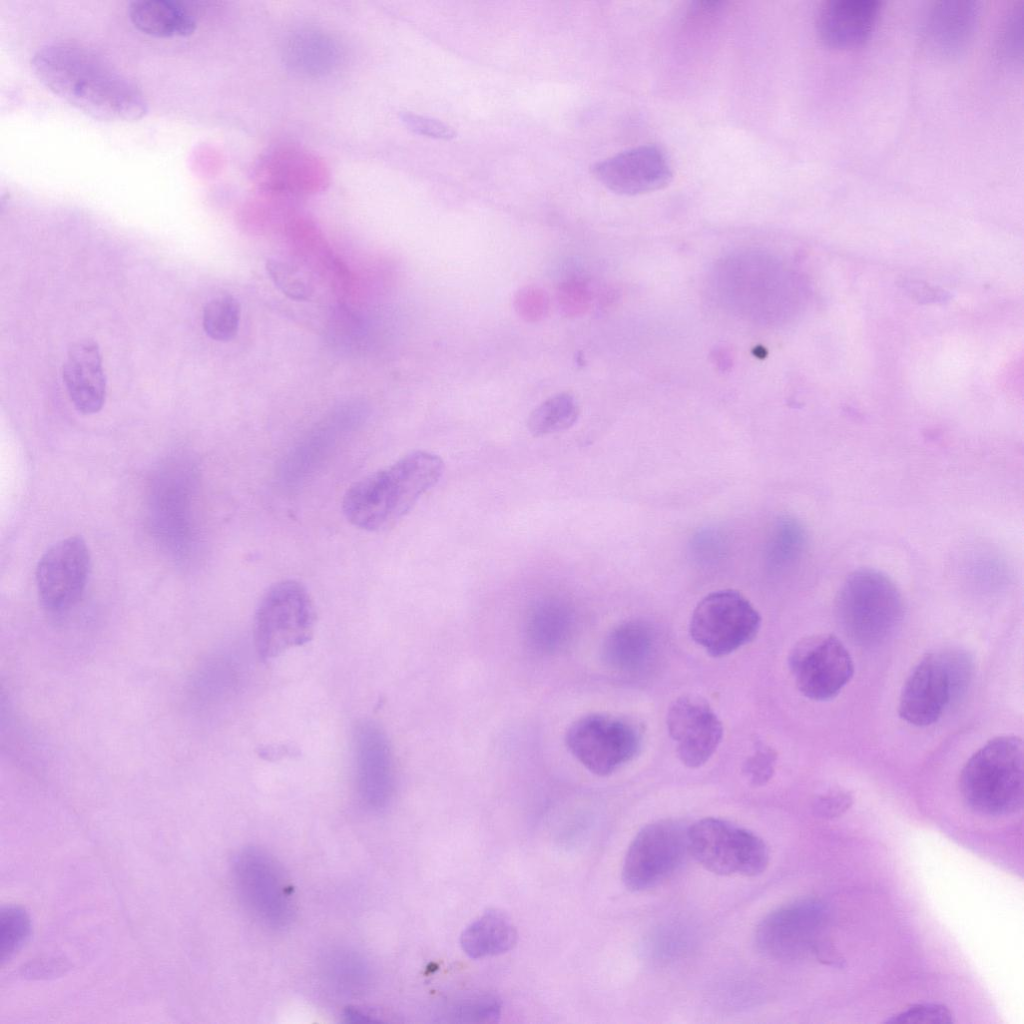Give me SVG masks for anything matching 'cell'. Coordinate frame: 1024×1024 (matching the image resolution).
<instances>
[{"label":"cell","mask_w":1024,"mask_h":1024,"mask_svg":"<svg viewBox=\"0 0 1024 1024\" xmlns=\"http://www.w3.org/2000/svg\"><path fill=\"white\" fill-rule=\"evenodd\" d=\"M34 75L53 94L101 121H135L148 111L140 88L92 49L72 42L39 48L31 59Z\"/></svg>","instance_id":"obj_1"},{"label":"cell","mask_w":1024,"mask_h":1024,"mask_svg":"<svg viewBox=\"0 0 1024 1024\" xmlns=\"http://www.w3.org/2000/svg\"><path fill=\"white\" fill-rule=\"evenodd\" d=\"M442 459L414 451L354 482L344 493L342 511L365 531L388 528L405 516L441 478Z\"/></svg>","instance_id":"obj_2"},{"label":"cell","mask_w":1024,"mask_h":1024,"mask_svg":"<svg viewBox=\"0 0 1024 1024\" xmlns=\"http://www.w3.org/2000/svg\"><path fill=\"white\" fill-rule=\"evenodd\" d=\"M960 794L973 811L1004 816L1018 811L1024 798L1023 742L998 736L974 752L959 776Z\"/></svg>","instance_id":"obj_3"},{"label":"cell","mask_w":1024,"mask_h":1024,"mask_svg":"<svg viewBox=\"0 0 1024 1024\" xmlns=\"http://www.w3.org/2000/svg\"><path fill=\"white\" fill-rule=\"evenodd\" d=\"M837 621L856 644L872 646L901 624L905 605L895 582L884 572L862 567L847 575L835 599Z\"/></svg>","instance_id":"obj_4"},{"label":"cell","mask_w":1024,"mask_h":1024,"mask_svg":"<svg viewBox=\"0 0 1024 1024\" xmlns=\"http://www.w3.org/2000/svg\"><path fill=\"white\" fill-rule=\"evenodd\" d=\"M973 671L970 656L959 649L924 655L901 690L898 712L907 723L924 727L937 722L966 691Z\"/></svg>","instance_id":"obj_5"},{"label":"cell","mask_w":1024,"mask_h":1024,"mask_svg":"<svg viewBox=\"0 0 1024 1024\" xmlns=\"http://www.w3.org/2000/svg\"><path fill=\"white\" fill-rule=\"evenodd\" d=\"M316 623L313 600L299 581L285 579L262 595L254 615L253 637L258 656L273 659L311 640Z\"/></svg>","instance_id":"obj_6"},{"label":"cell","mask_w":1024,"mask_h":1024,"mask_svg":"<svg viewBox=\"0 0 1024 1024\" xmlns=\"http://www.w3.org/2000/svg\"><path fill=\"white\" fill-rule=\"evenodd\" d=\"M236 894L254 920L270 929L292 922L295 909L291 886L276 859L258 847H245L232 862Z\"/></svg>","instance_id":"obj_7"},{"label":"cell","mask_w":1024,"mask_h":1024,"mask_svg":"<svg viewBox=\"0 0 1024 1024\" xmlns=\"http://www.w3.org/2000/svg\"><path fill=\"white\" fill-rule=\"evenodd\" d=\"M688 849L706 870L722 876H758L767 869L770 859L768 847L759 836L712 817L688 827Z\"/></svg>","instance_id":"obj_8"},{"label":"cell","mask_w":1024,"mask_h":1024,"mask_svg":"<svg viewBox=\"0 0 1024 1024\" xmlns=\"http://www.w3.org/2000/svg\"><path fill=\"white\" fill-rule=\"evenodd\" d=\"M760 626V614L741 592L721 589L697 603L689 631L709 655L723 657L751 642Z\"/></svg>","instance_id":"obj_9"},{"label":"cell","mask_w":1024,"mask_h":1024,"mask_svg":"<svg viewBox=\"0 0 1024 1024\" xmlns=\"http://www.w3.org/2000/svg\"><path fill=\"white\" fill-rule=\"evenodd\" d=\"M569 752L591 773L607 776L631 761L642 744V733L631 720L604 713L580 717L568 728Z\"/></svg>","instance_id":"obj_10"},{"label":"cell","mask_w":1024,"mask_h":1024,"mask_svg":"<svg viewBox=\"0 0 1024 1024\" xmlns=\"http://www.w3.org/2000/svg\"><path fill=\"white\" fill-rule=\"evenodd\" d=\"M688 854V827L670 819L647 824L628 847L623 883L634 892L654 888L673 876Z\"/></svg>","instance_id":"obj_11"},{"label":"cell","mask_w":1024,"mask_h":1024,"mask_svg":"<svg viewBox=\"0 0 1024 1024\" xmlns=\"http://www.w3.org/2000/svg\"><path fill=\"white\" fill-rule=\"evenodd\" d=\"M827 924V910L815 899H801L767 914L758 924L755 944L774 960H796L816 954Z\"/></svg>","instance_id":"obj_12"},{"label":"cell","mask_w":1024,"mask_h":1024,"mask_svg":"<svg viewBox=\"0 0 1024 1024\" xmlns=\"http://www.w3.org/2000/svg\"><path fill=\"white\" fill-rule=\"evenodd\" d=\"M788 664L798 690L815 701L837 696L854 674L851 655L832 634L799 640L789 654Z\"/></svg>","instance_id":"obj_13"},{"label":"cell","mask_w":1024,"mask_h":1024,"mask_svg":"<svg viewBox=\"0 0 1024 1024\" xmlns=\"http://www.w3.org/2000/svg\"><path fill=\"white\" fill-rule=\"evenodd\" d=\"M90 570V551L81 536L54 543L36 567L37 592L43 607L52 613L71 609L86 588Z\"/></svg>","instance_id":"obj_14"},{"label":"cell","mask_w":1024,"mask_h":1024,"mask_svg":"<svg viewBox=\"0 0 1024 1024\" xmlns=\"http://www.w3.org/2000/svg\"><path fill=\"white\" fill-rule=\"evenodd\" d=\"M355 788L360 803L380 811L394 792V761L384 729L374 720H359L353 729Z\"/></svg>","instance_id":"obj_15"},{"label":"cell","mask_w":1024,"mask_h":1024,"mask_svg":"<svg viewBox=\"0 0 1024 1024\" xmlns=\"http://www.w3.org/2000/svg\"><path fill=\"white\" fill-rule=\"evenodd\" d=\"M666 723L679 759L690 768L704 765L723 737L718 716L709 703L697 695L678 697L668 709Z\"/></svg>","instance_id":"obj_16"},{"label":"cell","mask_w":1024,"mask_h":1024,"mask_svg":"<svg viewBox=\"0 0 1024 1024\" xmlns=\"http://www.w3.org/2000/svg\"><path fill=\"white\" fill-rule=\"evenodd\" d=\"M595 178L620 195H639L666 187L673 178L665 153L655 145H641L595 163Z\"/></svg>","instance_id":"obj_17"},{"label":"cell","mask_w":1024,"mask_h":1024,"mask_svg":"<svg viewBox=\"0 0 1024 1024\" xmlns=\"http://www.w3.org/2000/svg\"><path fill=\"white\" fill-rule=\"evenodd\" d=\"M979 8L970 0H940L928 9L922 23L921 38L929 53L940 57L960 54L972 40L978 23Z\"/></svg>","instance_id":"obj_18"},{"label":"cell","mask_w":1024,"mask_h":1024,"mask_svg":"<svg viewBox=\"0 0 1024 1024\" xmlns=\"http://www.w3.org/2000/svg\"><path fill=\"white\" fill-rule=\"evenodd\" d=\"M659 648L658 633L650 623L628 620L608 633L602 645V658L621 675L644 676L656 663Z\"/></svg>","instance_id":"obj_19"},{"label":"cell","mask_w":1024,"mask_h":1024,"mask_svg":"<svg viewBox=\"0 0 1024 1024\" xmlns=\"http://www.w3.org/2000/svg\"><path fill=\"white\" fill-rule=\"evenodd\" d=\"M877 0H829L816 16L819 39L833 48H853L865 42L876 25Z\"/></svg>","instance_id":"obj_20"},{"label":"cell","mask_w":1024,"mask_h":1024,"mask_svg":"<svg viewBox=\"0 0 1024 1024\" xmlns=\"http://www.w3.org/2000/svg\"><path fill=\"white\" fill-rule=\"evenodd\" d=\"M62 376L77 411L90 415L102 409L106 396V377L97 342L83 339L74 343L68 350Z\"/></svg>","instance_id":"obj_21"},{"label":"cell","mask_w":1024,"mask_h":1024,"mask_svg":"<svg viewBox=\"0 0 1024 1024\" xmlns=\"http://www.w3.org/2000/svg\"><path fill=\"white\" fill-rule=\"evenodd\" d=\"M128 15L139 31L155 37H187L194 33L195 16L182 3L168 0H138L130 3Z\"/></svg>","instance_id":"obj_22"},{"label":"cell","mask_w":1024,"mask_h":1024,"mask_svg":"<svg viewBox=\"0 0 1024 1024\" xmlns=\"http://www.w3.org/2000/svg\"><path fill=\"white\" fill-rule=\"evenodd\" d=\"M574 617L568 605L557 599L535 604L526 620V637L532 649L550 654L560 650L571 636Z\"/></svg>","instance_id":"obj_23"},{"label":"cell","mask_w":1024,"mask_h":1024,"mask_svg":"<svg viewBox=\"0 0 1024 1024\" xmlns=\"http://www.w3.org/2000/svg\"><path fill=\"white\" fill-rule=\"evenodd\" d=\"M517 931L510 918L497 909H489L462 932L460 945L473 959L495 956L511 950Z\"/></svg>","instance_id":"obj_24"},{"label":"cell","mask_w":1024,"mask_h":1024,"mask_svg":"<svg viewBox=\"0 0 1024 1024\" xmlns=\"http://www.w3.org/2000/svg\"><path fill=\"white\" fill-rule=\"evenodd\" d=\"M579 416L575 397L567 392L556 394L537 406L528 418V429L534 436H544L572 427Z\"/></svg>","instance_id":"obj_25"},{"label":"cell","mask_w":1024,"mask_h":1024,"mask_svg":"<svg viewBox=\"0 0 1024 1024\" xmlns=\"http://www.w3.org/2000/svg\"><path fill=\"white\" fill-rule=\"evenodd\" d=\"M241 307L236 298L223 295L210 300L203 310V328L216 341L233 339L239 328Z\"/></svg>","instance_id":"obj_26"},{"label":"cell","mask_w":1024,"mask_h":1024,"mask_svg":"<svg viewBox=\"0 0 1024 1024\" xmlns=\"http://www.w3.org/2000/svg\"><path fill=\"white\" fill-rule=\"evenodd\" d=\"M31 934L29 914L19 906H5L0 911L1 963L9 961L27 942Z\"/></svg>","instance_id":"obj_27"},{"label":"cell","mask_w":1024,"mask_h":1024,"mask_svg":"<svg viewBox=\"0 0 1024 1024\" xmlns=\"http://www.w3.org/2000/svg\"><path fill=\"white\" fill-rule=\"evenodd\" d=\"M499 1000L491 995L465 998L449 1006L444 1013L446 1022L482 1023L492 1022L500 1014Z\"/></svg>","instance_id":"obj_28"},{"label":"cell","mask_w":1024,"mask_h":1024,"mask_svg":"<svg viewBox=\"0 0 1024 1024\" xmlns=\"http://www.w3.org/2000/svg\"><path fill=\"white\" fill-rule=\"evenodd\" d=\"M266 270L274 285L287 297L297 301L308 300L313 288L306 281L300 270L280 260L269 259Z\"/></svg>","instance_id":"obj_29"},{"label":"cell","mask_w":1024,"mask_h":1024,"mask_svg":"<svg viewBox=\"0 0 1024 1024\" xmlns=\"http://www.w3.org/2000/svg\"><path fill=\"white\" fill-rule=\"evenodd\" d=\"M954 1016L944 1004H914L907 1009L892 1015L885 1023L891 1024H951Z\"/></svg>","instance_id":"obj_30"},{"label":"cell","mask_w":1024,"mask_h":1024,"mask_svg":"<svg viewBox=\"0 0 1024 1024\" xmlns=\"http://www.w3.org/2000/svg\"><path fill=\"white\" fill-rule=\"evenodd\" d=\"M776 761V751L769 745L758 742L744 761L742 770L751 785L763 786L773 777Z\"/></svg>","instance_id":"obj_31"},{"label":"cell","mask_w":1024,"mask_h":1024,"mask_svg":"<svg viewBox=\"0 0 1024 1024\" xmlns=\"http://www.w3.org/2000/svg\"><path fill=\"white\" fill-rule=\"evenodd\" d=\"M1023 47V9L1016 5L1008 14L1000 35V51L1002 56L1016 60L1022 55Z\"/></svg>","instance_id":"obj_32"},{"label":"cell","mask_w":1024,"mask_h":1024,"mask_svg":"<svg viewBox=\"0 0 1024 1024\" xmlns=\"http://www.w3.org/2000/svg\"><path fill=\"white\" fill-rule=\"evenodd\" d=\"M400 119L406 127L420 135L438 139H451L456 135L452 127L436 119L408 112H402Z\"/></svg>","instance_id":"obj_33"},{"label":"cell","mask_w":1024,"mask_h":1024,"mask_svg":"<svg viewBox=\"0 0 1024 1024\" xmlns=\"http://www.w3.org/2000/svg\"><path fill=\"white\" fill-rule=\"evenodd\" d=\"M851 794L844 790H833L819 796L814 804V809L822 818L833 819L844 814L852 805Z\"/></svg>","instance_id":"obj_34"}]
</instances>
